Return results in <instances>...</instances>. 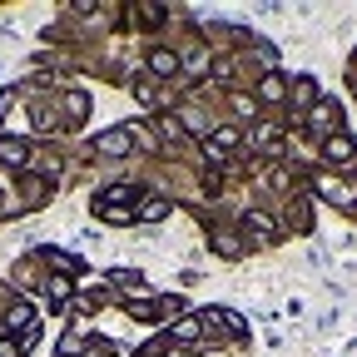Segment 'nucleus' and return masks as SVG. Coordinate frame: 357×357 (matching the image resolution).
Segmentation results:
<instances>
[{"mask_svg":"<svg viewBox=\"0 0 357 357\" xmlns=\"http://www.w3.org/2000/svg\"><path fill=\"white\" fill-rule=\"evenodd\" d=\"M243 223H248V229H253L258 238H273V218H263V213H248Z\"/></svg>","mask_w":357,"mask_h":357,"instance_id":"nucleus-4","label":"nucleus"},{"mask_svg":"<svg viewBox=\"0 0 357 357\" xmlns=\"http://www.w3.org/2000/svg\"><path fill=\"white\" fill-rule=\"evenodd\" d=\"M174 65H178V60H174V55H169V50H159V55H154V70H159V75H169V70H174Z\"/></svg>","mask_w":357,"mask_h":357,"instance_id":"nucleus-10","label":"nucleus"},{"mask_svg":"<svg viewBox=\"0 0 357 357\" xmlns=\"http://www.w3.org/2000/svg\"><path fill=\"white\" fill-rule=\"evenodd\" d=\"M0 357H20V347L15 342H0Z\"/></svg>","mask_w":357,"mask_h":357,"instance_id":"nucleus-11","label":"nucleus"},{"mask_svg":"<svg viewBox=\"0 0 357 357\" xmlns=\"http://www.w3.org/2000/svg\"><path fill=\"white\" fill-rule=\"evenodd\" d=\"M328 159H352V139H347V134H333V139H328Z\"/></svg>","mask_w":357,"mask_h":357,"instance_id":"nucleus-3","label":"nucleus"},{"mask_svg":"<svg viewBox=\"0 0 357 357\" xmlns=\"http://www.w3.org/2000/svg\"><path fill=\"white\" fill-rule=\"evenodd\" d=\"M0 159H10V164H25V144H20V139H6V144H0Z\"/></svg>","mask_w":357,"mask_h":357,"instance_id":"nucleus-5","label":"nucleus"},{"mask_svg":"<svg viewBox=\"0 0 357 357\" xmlns=\"http://www.w3.org/2000/svg\"><path fill=\"white\" fill-rule=\"evenodd\" d=\"M229 144H238V129H218L213 134V149H229Z\"/></svg>","mask_w":357,"mask_h":357,"instance_id":"nucleus-9","label":"nucleus"},{"mask_svg":"<svg viewBox=\"0 0 357 357\" xmlns=\"http://www.w3.org/2000/svg\"><path fill=\"white\" fill-rule=\"evenodd\" d=\"M95 149H105V154H129V134H100V139H95Z\"/></svg>","mask_w":357,"mask_h":357,"instance_id":"nucleus-2","label":"nucleus"},{"mask_svg":"<svg viewBox=\"0 0 357 357\" xmlns=\"http://www.w3.org/2000/svg\"><path fill=\"white\" fill-rule=\"evenodd\" d=\"M312 129H318V134H333L337 129V105L333 100H323L318 109H312Z\"/></svg>","mask_w":357,"mask_h":357,"instance_id":"nucleus-1","label":"nucleus"},{"mask_svg":"<svg viewBox=\"0 0 357 357\" xmlns=\"http://www.w3.org/2000/svg\"><path fill=\"white\" fill-rule=\"evenodd\" d=\"M278 95H283V79L268 75V79H263V100H278Z\"/></svg>","mask_w":357,"mask_h":357,"instance_id":"nucleus-8","label":"nucleus"},{"mask_svg":"<svg viewBox=\"0 0 357 357\" xmlns=\"http://www.w3.org/2000/svg\"><path fill=\"white\" fill-rule=\"evenodd\" d=\"M25 323H35V312H30L25 303H15V307H10V328H25Z\"/></svg>","mask_w":357,"mask_h":357,"instance_id":"nucleus-7","label":"nucleus"},{"mask_svg":"<svg viewBox=\"0 0 357 357\" xmlns=\"http://www.w3.org/2000/svg\"><path fill=\"white\" fill-rule=\"evenodd\" d=\"M164 213H169V204H164V199H144V208H139V218H149V223H154V218H164Z\"/></svg>","mask_w":357,"mask_h":357,"instance_id":"nucleus-6","label":"nucleus"}]
</instances>
